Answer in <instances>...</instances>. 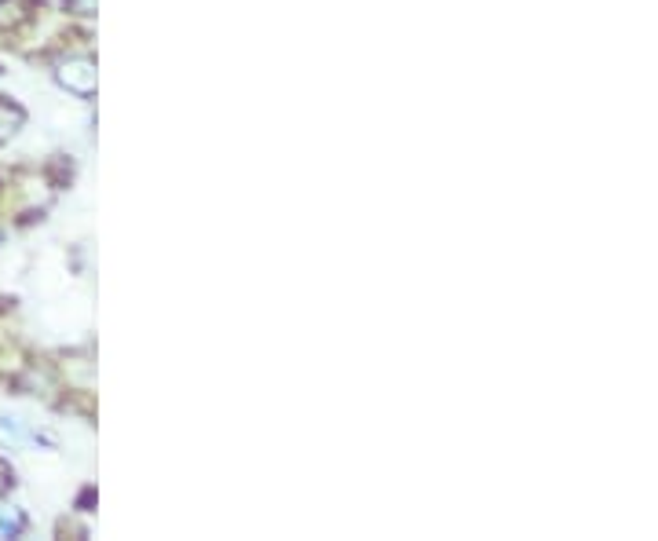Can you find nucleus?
Here are the masks:
<instances>
[{"instance_id": "obj_1", "label": "nucleus", "mask_w": 658, "mask_h": 541, "mask_svg": "<svg viewBox=\"0 0 658 541\" xmlns=\"http://www.w3.org/2000/svg\"><path fill=\"white\" fill-rule=\"evenodd\" d=\"M55 77H59V84H63L67 92H74V95H92V92H95V59L74 56V59L59 63Z\"/></svg>"}, {"instance_id": "obj_2", "label": "nucleus", "mask_w": 658, "mask_h": 541, "mask_svg": "<svg viewBox=\"0 0 658 541\" xmlns=\"http://www.w3.org/2000/svg\"><path fill=\"white\" fill-rule=\"evenodd\" d=\"M22 527H26L22 509H15V505H0V537H19Z\"/></svg>"}, {"instance_id": "obj_4", "label": "nucleus", "mask_w": 658, "mask_h": 541, "mask_svg": "<svg viewBox=\"0 0 658 541\" xmlns=\"http://www.w3.org/2000/svg\"><path fill=\"white\" fill-rule=\"evenodd\" d=\"M0 439H4L8 447H22L30 439V431H26V424L19 417H4V421H0Z\"/></svg>"}, {"instance_id": "obj_3", "label": "nucleus", "mask_w": 658, "mask_h": 541, "mask_svg": "<svg viewBox=\"0 0 658 541\" xmlns=\"http://www.w3.org/2000/svg\"><path fill=\"white\" fill-rule=\"evenodd\" d=\"M19 129H22V111L12 102H0V143L12 139Z\"/></svg>"}]
</instances>
